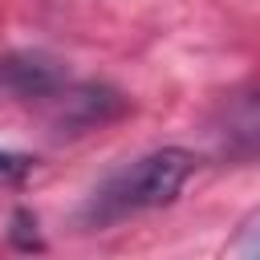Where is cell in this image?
I'll use <instances>...</instances> for the list:
<instances>
[{
    "label": "cell",
    "mask_w": 260,
    "mask_h": 260,
    "mask_svg": "<svg viewBox=\"0 0 260 260\" xmlns=\"http://www.w3.org/2000/svg\"><path fill=\"white\" fill-rule=\"evenodd\" d=\"M195 154L183 150V146H158L126 167H118L85 203V223L93 228H106V223H118L126 215H138V211H154V207H167L175 203V195L183 191V183L195 175Z\"/></svg>",
    "instance_id": "obj_1"
},
{
    "label": "cell",
    "mask_w": 260,
    "mask_h": 260,
    "mask_svg": "<svg viewBox=\"0 0 260 260\" xmlns=\"http://www.w3.org/2000/svg\"><path fill=\"white\" fill-rule=\"evenodd\" d=\"M215 142L232 158H260V89L240 93L215 122Z\"/></svg>",
    "instance_id": "obj_2"
},
{
    "label": "cell",
    "mask_w": 260,
    "mask_h": 260,
    "mask_svg": "<svg viewBox=\"0 0 260 260\" xmlns=\"http://www.w3.org/2000/svg\"><path fill=\"white\" fill-rule=\"evenodd\" d=\"M0 81L20 98H45L57 89V69L45 65L41 57H12L0 65Z\"/></svg>",
    "instance_id": "obj_3"
},
{
    "label": "cell",
    "mask_w": 260,
    "mask_h": 260,
    "mask_svg": "<svg viewBox=\"0 0 260 260\" xmlns=\"http://www.w3.org/2000/svg\"><path fill=\"white\" fill-rule=\"evenodd\" d=\"M228 256H240V260H260V215H252L240 236L228 244Z\"/></svg>",
    "instance_id": "obj_4"
},
{
    "label": "cell",
    "mask_w": 260,
    "mask_h": 260,
    "mask_svg": "<svg viewBox=\"0 0 260 260\" xmlns=\"http://www.w3.org/2000/svg\"><path fill=\"white\" fill-rule=\"evenodd\" d=\"M28 171V158L24 154H4L0 150V175H24Z\"/></svg>",
    "instance_id": "obj_5"
}]
</instances>
